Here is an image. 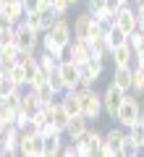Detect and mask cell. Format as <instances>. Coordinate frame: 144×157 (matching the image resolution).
<instances>
[{
  "mask_svg": "<svg viewBox=\"0 0 144 157\" xmlns=\"http://www.w3.org/2000/svg\"><path fill=\"white\" fill-rule=\"evenodd\" d=\"M121 3H123V6H131V0H121Z\"/></svg>",
  "mask_w": 144,
  "mask_h": 157,
  "instance_id": "50",
  "label": "cell"
},
{
  "mask_svg": "<svg viewBox=\"0 0 144 157\" xmlns=\"http://www.w3.org/2000/svg\"><path fill=\"white\" fill-rule=\"evenodd\" d=\"M113 24H115V29H121L123 34L134 32V29H136V8L134 6H121L113 13Z\"/></svg>",
  "mask_w": 144,
  "mask_h": 157,
  "instance_id": "9",
  "label": "cell"
},
{
  "mask_svg": "<svg viewBox=\"0 0 144 157\" xmlns=\"http://www.w3.org/2000/svg\"><path fill=\"white\" fill-rule=\"evenodd\" d=\"M58 102L63 105V110H66L71 118L81 115V94H79V89H66L60 97H58Z\"/></svg>",
  "mask_w": 144,
  "mask_h": 157,
  "instance_id": "15",
  "label": "cell"
},
{
  "mask_svg": "<svg viewBox=\"0 0 144 157\" xmlns=\"http://www.w3.org/2000/svg\"><path fill=\"white\" fill-rule=\"evenodd\" d=\"M3 13H8V16L18 24L24 18V3L21 0H6V3H3Z\"/></svg>",
  "mask_w": 144,
  "mask_h": 157,
  "instance_id": "26",
  "label": "cell"
},
{
  "mask_svg": "<svg viewBox=\"0 0 144 157\" xmlns=\"http://www.w3.org/2000/svg\"><path fill=\"white\" fill-rule=\"evenodd\" d=\"M126 37H128V34H123L121 29H115V26H113L110 32H107L105 37H102V39H105V47H107V52H110L113 47H118V45H123V42H126Z\"/></svg>",
  "mask_w": 144,
  "mask_h": 157,
  "instance_id": "27",
  "label": "cell"
},
{
  "mask_svg": "<svg viewBox=\"0 0 144 157\" xmlns=\"http://www.w3.org/2000/svg\"><path fill=\"white\" fill-rule=\"evenodd\" d=\"M16 42V32L13 29H0V47H8Z\"/></svg>",
  "mask_w": 144,
  "mask_h": 157,
  "instance_id": "38",
  "label": "cell"
},
{
  "mask_svg": "<svg viewBox=\"0 0 144 157\" xmlns=\"http://www.w3.org/2000/svg\"><path fill=\"white\" fill-rule=\"evenodd\" d=\"M18 136H21V131H18L16 126H6V131H3V149H6V157L18 155Z\"/></svg>",
  "mask_w": 144,
  "mask_h": 157,
  "instance_id": "20",
  "label": "cell"
},
{
  "mask_svg": "<svg viewBox=\"0 0 144 157\" xmlns=\"http://www.w3.org/2000/svg\"><path fill=\"white\" fill-rule=\"evenodd\" d=\"M79 139L84 141V147L89 149V155H100V147H102V141H105V134H100L97 128H87Z\"/></svg>",
  "mask_w": 144,
  "mask_h": 157,
  "instance_id": "19",
  "label": "cell"
},
{
  "mask_svg": "<svg viewBox=\"0 0 144 157\" xmlns=\"http://www.w3.org/2000/svg\"><path fill=\"white\" fill-rule=\"evenodd\" d=\"M87 128H89V121H87L84 115H76V118H71V121H68V126H66V131H63V136H68V141H73V139H79V136H81Z\"/></svg>",
  "mask_w": 144,
  "mask_h": 157,
  "instance_id": "21",
  "label": "cell"
},
{
  "mask_svg": "<svg viewBox=\"0 0 144 157\" xmlns=\"http://www.w3.org/2000/svg\"><path fill=\"white\" fill-rule=\"evenodd\" d=\"M29 123H32V131H39L45 123H47V113H45V107H39V110L29 118Z\"/></svg>",
  "mask_w": 144,
  "mask_h": 157,
  "instance_id": "35",
  "label": "cell"
},
{
  "mask_svg": "<svg viewBox=\"0 0 144 157\" xmlns=\"http://www.w3.org/2000/svg\"><path fill=\"white\" fill-rule=\"evenodd\" d=\"M42 34H47L50 39H55L58 45H63V47H68V42L73 39L71 24H68V18H66V16H58V18H55V24H53L47 32H42Z\"/></svg>",
  "mask_w": 144,
  "mask_h": 157,
  "instance_id": "8",
  "label": "cell"
},
{
  "mask_svg": "<svg viewBox=\"0 0 144 157\" xmlns=\"http://www.w3.org/2000/svg\"><path fill=\"white\" fill-rule=\"evenodd\" d=\"M107 58L113 60V66H134V60H136V52H134V47L128 45V39H126L123 45L113 47V50L107 52Z\"/></svg>",
  "mask_w": 144,
  "mask_h": 157,
  "instance_id": "14",
  "label": "cell"
},
{
  "mask_svg": "<svg viewBox=\"0 0 144 157\" xmlns=\"http://www.w3.org/2000/svg\"><path fill=\"white\" fill-rule=\"evenodd\" d=\"M139 97H142V102H144V89H142V92H139Z\"/></svg>",
  "mask_w": 144,
  "mask_h": 157,
  "instance_id": "51",
  "label": "cell"
},
{
  "mask_svg": "<svg viewBox=\"0 0 144 157\" xmlns=\"http://www.w3.org/2000/svg\"><path fill=\"white\" fill-rule=\"evenodd\" d=\"M136 29L144 32V8H136Z\"/></svg>",
  "mask_w": 144,
  "mask_h": 157,
  "instance_id": "43",
  "label": "cell"
},
{
  "mask_svg": "<svg viewBox=\"0 0 144 157\" xmlns=\"http://www.w3.org/2000/svg\"><path fill=\"white\" fill-rule=\"evenodd\" d=\"M131 89L136 92V94L144 89V68H142V66H134V73H131Z\"/></svg>",
  "mask_w": 144,
  "mask_h": 157,
  "instance_id": "32",
  "label": "cell"
},
{
  "mask_svg": "<svg viewBox=\"0 0 144 157\" xmlns=\"http://www.w3.org/2000/svg\"><path fill=\"white\" fill-rule=\"evenodd\" d=\"M37 63H39V68H42L45 73H53V71L58 68V63H60V60H58L55 55H50V52L42 50V52H37Z\"/></svg>",
  "mask_w": 144,
  "mask_h": 157,
  "instance_id": "28",
  "label": "cell"
},
{
  "mask_svg": "<svg viewBox=\"0 0 144 157\" xmlns=\"http://www.w3.org/2000/svg\"><path fill=\"white\" fill-rule=\"evenodd\" d=\"M102 73H105V60H97V58H92V60L81 63V66H79V89L97 86V81H100Z\"/></svg>",
  "mask_w": 144,
  "mask_h": 157,
  "instance_id": "5",
  "label": "cell"
},
{
  "mask_svg": "<svg viewBox=\"0 0 144 157\" xmlns=\"http://www.w3.org/2000/svg\"><path fill=\"white\" fill-rule=\"evenodd\" d=\"M39 45H42V50H45V52L55 55L58 60H63V58H66V47H63V45H58L55 39H50L47 34H42V37H39Z\"/></svg>",
  "mask_w": 144,
  "mask_h": 157,
  "instance_id": "24",
  "label": "cell"
},
{
  "mask_svg": "<svg viewBox=\"0 0 144 157\" xmlns=\"http://www.w3.org/2000/svg\"><path fill=\"white\" fill-rule=\"evenodd\" d=\"M24 24H26L29 29H34V32H39L42 34V21H39V11L37 13H24V18H21Z\"/></svg>",
  "mask_w": 144,
  "mask_h": 157,
  "instance_id": "36",
  "label": "cell"
},
{
  "mask_svg": "<svg viewBox=\"0 0 144 157\" xmlns=\"http://www.w3.org/2000/svg\"><path fill=\"white\" fill-rule=\"evenodd\" d=\"M68 3H71V6H79V3H81V0H68Z\"/></svg>",
  "mask_w": 144,
  "mask_h": 157,
  "instance_id": "49",
  "label": "cell"
},
{
  "mask_svg": "<svg viewBox=\"0 0 144 157\" xmlns=\"http://www.w3.org/2000/svg\"><path fill=\"white\" fill-rule=\"evenodd\" d=\"M18 58H21V52H18L16 42H13V45H8V47H0V66L6 68V71L18 60Z\"/></svg>",
  "mask_w": 144,
  "mask_h": 157,
  "instance_id": "25",
  "label": "cell"
},
{
  "mask_svg": "<svg viewBox=\"0 0 144 157\" xmlns=\"http://www.w3.org/2000/svg\"><path fill=\"white\" fill-rule=\"evenodd\" d=\"M6 76L11 78V84H13V86H18V89H26V68H24L21 58H18V60L6 71Z\"/></svg>",
  "mask_w": 144,
  "mask_h": 157,
  "instance_id": "22",
  "label": "cell"
},
{
  "mask_svg": "<svg viewBox=\"0 0 144 157\" xmlns=\"http://www.w3.org/2000/svg\"><path fill=\"white\" fill-rule=\"evenodd\" d=\"M3 3H6V0H0V11H3Z\"/></svg>",
  "mask_w": 144,
  "mask_h": 157,
  "instance_id": "52",
  "label": "cell"
},
{
  "mask_svg": "<svg viewBox=\"0 0 144 157\" xmlns=\"http://www.w3.org/2000/svg\"><path fill=\"white\" fill-rule=\"evenodd\" d=\"M13 89H18V86H13V84H11V78L6 76L3 81H0V100H3V97H8V94L13 92Z\"/></svg>",
  "mask_w": 144,
  "mask_h": 157,
  "instance_id": "40",
  "label": "cell"
},
{
  "mask_svg": "<svg viewBox=\"0 0 144 157\" xmlns=\"http://www.w3.org/2000/svg\"><path fill=\"white\" fill-rule=\"evenodd\" d=\"M123 94H126V92H123L121 86H115V84H107V89L102 92V113H105L110 121L115 118V110L121 107Z\"/></svg>",
  "mask_w": 144,
  "mask_h": 157,
  "instance_id": "7",
  "label": "cell"
},
{
  "mask_svg": "<svg viewBox=\"0 0 144 157\" xmlns=\"http://www.w3.org/2000/svg\"><path fill=\"white\" fill-rule=\"evenodd\" d=\"M71 32H73V37H76V39H84V42H94L97 37H102L100 29H97V21H94V16H89L87 11L79 13V16L73 18Z\"/></svg>",
  "mask_w": 144,
  "mask_h": 157,
  "instance_id": "3",
  "label": "cell"
},
{
  "mask_svg": "<svg viewBox=\"0 0 144 157\" xmlns=\"http://www.w3.org/2000/svg\"><path fill=\"white\" fill-rule=\"evenodd\" d=\"M16 113H18V107L16 105H11L8 100H0V118L6 121L8 126L13 123V118H16Z\"/></svg>",
  "mask_w": 144,
  "mask_h": 157,
  "instance_id": "30",
  "label": "cell"
},
{
  "mask_svg": "<svg viewBox=\"0 0 144 157\" xmlns=\"http://www.w3.org/2000/svg\"><path fill=\"white\" fill-rule=\"evenodd\" d=\"M0 157H6V149H3V134H0Z\"/></svg>",
  "mask_w": 144,
  "mask_h": 157,
  "instance_id": "46",
  "label": "cell"
},
{
  "mask_svg": "<svg viewBox=\"0 0 144 157\" xmlns=\"http://www.w3.org/2000/svg\"><path fill=\"white\" fill-rule=\"evenodd\" d=\"M47 84L55 89V94H58V97L66 92V84H63V78H60V73H58V68H55L53 73H47Z\"/></svg>",
  "mask_w": 144,
  "mask_h": 157,
  "instance_id": "33",
  "label": "cell"
},
{
  "mask_svg": "<svg viewBox=\"0 0 144 157\" xmlns=\"http://www.w3.org/2000/svg\"><path fill=\"white\" fill-rule=\"evenodd\" d=\"M3 78H6V68L0 66V81H3Z\"/></svg>",
  "mask_w": 144,
  "mask_h": 157,
  "instance_id": "48",
  "label": "cell"
},
{
  "mask_svg": "<svg viewBox=\"0 0 144 157\" xmlns=\"http://www.w3.org/2000/svg\"><path fill=\"white\" fill-rule=\"evenodd\" d=\"M121 6H123L121 0H105V8H107V13H115Z\"/></svg>",
  "mask_w": 144,
  "mask_h": 157,
  "instance_id": "41",
  "label": "cell"
},
{
  "mask_svg": "<svg viewBox=\"0 0 144 157\" xmlns=\"http://www.w3.org/2000/svg\"><path fill=\"white\" fill-rule=\"evenodd\" d=\"M136 155H142V147H139V141L126 131L123 139H121V152H118V157H136Z\"/></svg>",
  "mask_w": 144,
  "mask_h": 157,
  "instance_id": "23",
  "label": "cell"
},
{
  "mask_svg": "<svg viewBox=\"0 0 144 157\" xmlns=\"http://www.w3.org/2000/svg\"><path fill=\"white\" fill-rule=\"evenodd\" d=\"M134 66H142V68H144V52H136V60H134Z\"/></svg>",
  "mask_w": 144,
  "mask_h": 157,
  "instance_id": "44",
  "label": "cell"
},
{
  "mask_svg": "<svg viewBox=\"0 0 144 157\" xmlns=\"http://www.w3.org/2000/svg\"><path fill=\"white\" fill-rule=\"evenodd\" d=\"M13 32H16V47H18L21 55H34V52L39 50V37H42L39 32L29 29L24 21H18L16 26H13Z\"/></svg>",
  "mask_w": 144,
  "mask_h": 157,
  "instance_id": "2",
  "label": "cell"
},
{
  "mask_svg": "<svg viewBox=\"0 0 144 157\" xmlns=\"http://www.w3.org/2000/svg\"><path fill=\"white\" fill-rule=\"evenodd\" d=\"M6 126H8V123H6V121H3V118H0V134L6 131Z\"/></svg>",
  "mask_w": 144,
  "mask_h": 157,
  "instance_id": "47",
  "label": "cell"
},
{
  "mask_svg": "<svg viewBox=\"0 0 144 157\" xmlns=\"http://www.w3.org/2000/svg\"><path fill=\"white\" fill-rule=\"evenodd\" d=\"M131 6L134 8H144V0H131Z\"/></svg>",
  "mask_w": 144,
  "mask_h": 157,
  "instance_id": "45",
  "label": "cell"
},
{
  "mask_svg": "<svg viewBox=\"0 0 144 157\" xmlns=\"http://www.w3.org/2000/svg\"><path fill=\"white\" fill-rule=\"evenodd\" d=\"M63 149V134H47L42 136V157H58Z\"/></svg>",
  "mask_w": 144,
  "mask_h": 157,
  "instance_id": "16",
  "label": "cell"
},
{
  "mask_svg": "<svg viewBox=\"0 0 144 157\" xmlns=\"http://www.w3.org/2000/svg\"><path fill=\"white\" fill-rule=\"evenodd\" d=\"M45 107V113H47V123H53L58 131H66V126H68V121H71V115H68L66 110H63V105L60 102H50V105H42Z\"/></svg>",
  "mask_w": 144,
  "mask_h": 157,
  "instance_id": "12",
  "label": "cell"
},
{
  "mask_svg": "<svg viewBox=\"0 0 144 157\" xmlns=\"http://www.w3.org/2000/svg\"><path fill=\"white\" fill-rule=\"evenodd\" d=\"M142 118V97L136 94L134 89H128L126 94H123V100H121V107L115 110V121L121 128H128V126H134Z\"/></svg>",
  "mask_w": 144,
  "mask_h": 157,
  "instance_id": "1",
  "label": "cell"
},
{
  "mask_svg": "<svg viewBox=\"0 0 144 157\" xmlns=\"http://www.w3.org/2000/svg\"><path fill=\"white\" fill-rule=\"evenodd\" d=\"M81 94V115L87 121H97L102 115V92H97V86L89 89H79Z\"/></svg>",
  "mask_w": 144,
  "mask_h": 157,
  "instance_id": "4",
  "label": "cell"
},
{
  "mask_svg": "<svg viewBox=\"0 0 144 157\" xmlns=\"http://www.w3.org/2000/svg\"><path fill=\"white\" fill-rule=\"evenodd\" d=\"M66 58H68V60H73L76 66H81V63L92 60V47H89V42L73 37L71 42H68V47H66Z\"/></svg>",
  "mask_w": 144,
  "mask_h": 157,
  "instance_id": "10",
  "label": "cell"
},
{
  "mask_svg": "<svg viewBox=\"0 0 144 157\" xmlns=\"http://www.w3.org/2000/svg\"><path fill=\"white\" fill-rule=\"evenodd\" d=\"M39 107H42V102L37 100L34 89H29V86H26V89L21 92V102H18V113H24V115H29V118H32L34 113L39 110Z\"/></svg>",
  "mask_w": 144,
  "mask_h": 157,
  "instance_id": "17",
  "label": "cell"
},
{
  "mask_svg": "<svg viewBox=\"0 0 144 157\" xmlns=\"http://www.w3.org/2000/svg\"><path fill=\"white\" fill-rule=\"evenodd\" d=\"M58 73H60L66 89H79V66H76L73 60L63 58V60L58 63Z\"/></svg>",
  "mask_w": 144,
  "mask_h": 157,
  "instance_id": "13",
  "label": "cell"
},
{
  "mask_svg": "<svg viewBox=\"0 0 144 157\" xmlns=\"http://www.w3.org/2000/svg\"><path fill=\"white\" fill-rule=\"evenodd\" d=\"M131 73H134V66H113V78L110 84L121 86L123 92L131 89Z\"/></svg>",
  "mask_w": 144,
  "mask_h": 157,
  "instance_id": "18",
  "label": "cell"
},
{
  "mask_svg": "<svg viewBox=\"0 0 144 157\" xmlns=\"http://www.w3.org/2000/svg\"><path fill=\"white\" fill-rule=\"evenodd\" d=\"M123 134H126V128L113 126V128L105 134V141H102V147H100V155H102V157H115L118 152H121V139H123Z\"/></svg>",
  "mask_w": 144,
  "mask_h": 157,
  "instance_id": "11",
  "label": "cell"
},
{
  "mask_svg": "<svg viewBox=\"0 0 144 157\" xmlns=\"http://www.w3.org/2000/svg\"><path fill=\"white\" fill-rule=\"evenodd\" d=\"M24 3V13H37V11H42V0H21Z\"/></svg>",
  "mask_w": 144,
  "mask_h": 157,
  "instance_id": "39",
  "label": "cell"
},
{
  "mask_svg": "<svg viewBox=\"0 0 144 157\" xmlns=\"http://www.w3.org/2000/svg\"><path fill=\"white\" fill-rule=\"evenodd\" d=\"M18 155L42 157V134H37V131H24L18 136Z\"/></svg>",
  "mask_w": 144,
  "mask_h": 157,
  "instance_id": "6",
  "label": "cell"
},
{
  "mask_svg": "<svg viewBox=\"0 0 144 157\" xmlns=\"http://www.w3.org/2000/svg\"><path fill=\"white\" fill-rule=\"evenodd\" d=\"M34 94H37V100L42 102V105H50V102H55V100H58L55 89H53V86L47 84V81H45L42 86H37V89H34Z\"/></svg>",
  "mask_w": 144,
  "mask_h": 157,
  "instance_id": "29",
  "label": "cell"
},
{
  "mask_svg": "<svg viewBox=\"0 0 144 157\" xmlns=\"http://www.w3.org/2000/svg\"><path fill=\"white\" fill-rule=\"evenodd\" d=\"M87 13H89V16H94V18L105 16V13H107L105 0H87ZM110 16H113V13H110Z\"/></svg>",
  "mask_w": 144,
  "mask_h": 157,
  "instance_id": "31",
  "label": "cell"
},
{
  "mask_svg": "<svg viewBox=\"0 0 144 157\" xmlns=\"http://www.w3.org/2000/svg\"><path fill=\"white\" fill-rule=\"evenodd\" d=\"M53 13H55V16H68V13H71V3H68V0H53Z\"/></svg>",
  "mask_w": 144,
  "mask_h": 157,
  "instance_id": "37",
  "label": "cell"
},
{
  "mask_svg": "<svg viewBox=\"0 0 144 157\" xmlns=\"http://www.w3.org/2000/svg\"><path fill=\"white\" fill-rule=\"evenodd\" d=\"M60 155H66V157H73V155H76V149H73V141H68V144H63Z\"/></svg>",
  "mask_w": 144,
  "mask_h": 157,
  "instance_id": "42",
  "label": "cell"
},
{
  "mask_svg": "<svg viewBox=\"0 0 144 157\" xmlns=\"http://www.w3.org/2000/svg\"><path fill=\"white\" fill-rule=\"evenodd\" d=\"M55 13H53V8H42V11H39V21H42V32H47V29L53 26V24H55Z\"/></svg>",
  "mask_w": 144,
  "mask_h": 157,
  "instance_id": "34",
  "label": "cell"
}]
</instances>
